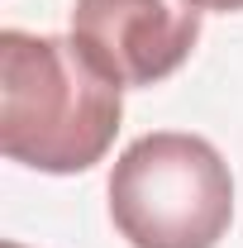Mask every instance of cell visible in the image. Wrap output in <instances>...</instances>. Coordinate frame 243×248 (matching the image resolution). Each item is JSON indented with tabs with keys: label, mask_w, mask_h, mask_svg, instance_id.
Instances as JSON below:
<instances>
[{
	"label": "cell",
	"mask_w": 243,
	"mask_h": 248,
	"mask_svg": "<svg viewBox=\"0 0 243 248\" xmlns=\"http://www.w3.org/2000/svg\"><path fill=\"white\" fill-rule=\"evenodd\" d=\"M124 86L76 38L0 33V148L33 172H86L110 153L124 120Z\"/></svg>",
	"instance_id": "1"
},
{
	"label": "cell",
	"mask_w": 243,
	"mask_h": 248,
	"mask_svg": "<svg viewBox=\"0 0 243 248\" xmlns=\"http://www.w3.org/2000/svg\"><path fill=\"white\" fill-rule=\"evenodd\" d=\"M110 219L129 248H214L234 219L229 162L200 134H143L110 172Z\"/></svg>",
	"instance_id": "2"
},
{
	"label": "cell",
	"mask_w": 243,
	"mask_h": 248,
	"mask_svg": "<svg viewBox=\"0 0 243 248\" xmlns=\"http://www.w3.org/2000/svg\"><path fill=\"white\" fill-rule=\"evenodd\" d=\"M72 38L110 81L152 86L191 58L200 38V5L191 0H76Z\"/></svg>",
	"instance_id": "3"
},
{
	"label": "cell",
	"mask_w": 243,
	"mask_h": 248,
	"mask_svg": "<svg viewBox=\"0 0 243 248\" xmlns=\"http://www.w3.org/2000/svg\"><path fill=\"white\" fill-rule=\"evenodd\" d=\"M200 10H243V0H191Z\"/></svg>",
	"instance_id": "4"
},
{
	"label": "cell",
	"mask_w": 243,
	"mask_h": 248,
	"mask_svg": "<svg viewBox=\"0 0 243 248\" xmlns=\"http://www.w3.org/2000/svg\"><path fill=\"white\" fill-rule=\"evenodd\" d=\"M0 248H24V244H15V239H10V244H0Z\"/></svg>",
	"instance_id": "5"
}]
</instances>
